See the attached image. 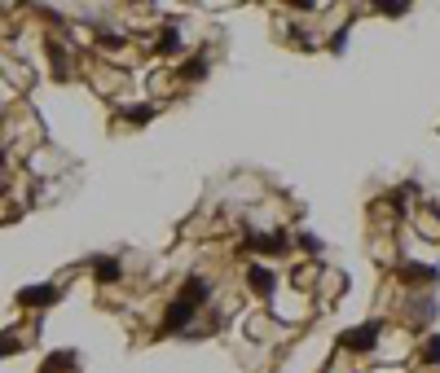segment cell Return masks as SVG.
<instances>
[{"instance_id":"1","label":"cell","mask_w":440,"mask_h":373,"mask_svg":"<svg viewBox=\"0 0 440 373\" xmlns=\"http://www.w3.org/2000/svg\"><path fill=\"white\" fill-rule=\"evenodd\" d=\"M427 360H432V365L440 360V339H432V343H427Z\"/></svg>"}]
</instances>
